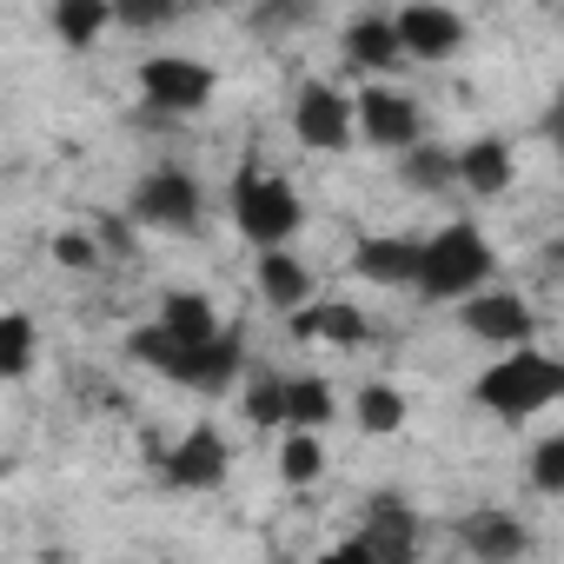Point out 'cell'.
<instances>
[{"mask_svg": "<svg viewBox=\"0 0 564 564\" xmlns=\"http://www.w3.org/2000/svg\"><path fill=\"white\" fill-rule=\"evenodd\" d=\"M319 564H372V551H366V538L352 531V538H346V544H333V551H326Z\"/></svg>", "mask_w": 564, "mask_h": 564, "instance_id": "f546056e", "label": "cell"}, {"mask_svg": "<svg viewBox=\"0 0 564 564\" xmlns=\"http://www.w3.org/2000/svg\"><path fill=\"white\" fill-rule=\"evenodd\" d=\"M346 61L359 74H386L405 61V41H399V14H352L346 21Z\"/></svg>", "mask_w": 564, "mask_h": 564, "instance_id": "9a60e30c", "label": "cell"}, {"mask_svg": "<svg viewBox=\"0 0 564 564\" xmlns=\"http://www.w3.org/2000/svg\"><path fill=\"white\" fill-rule=\"evenodd\" d=\"M471 399H478L491 419L524 425V419H538V412L564 405V359H551V352H538V346L505 352L498 366H485V372H478Z\"/></svg>", "mask_w": 564, "mask_h": 564, "instance_id": "3957f363", "label": "cell"}, {"mask_svg": "<svg viewBox=\"0 0 564 564\" xmlns=\"http://www.w3.org/2000/svg\"><path fill=\"white\" fill-rule=\"evenodd\" d=\"M352 107H359V140L366 147H379V153H412V147H425V113H419V100L412 94H399V87H366V94H352Z\"/></svg>", "mask_w": 564, "mask_h": 564, "instance_id": "ba28073f", "label": "cell"}, {"mask_svg": "<svg viewBox=\"0 0 564 564\" xmlns=\"http://www.w3.org/2000/svg\"><path fill=\"white\" fill-rule=\"evenodd\" d=\"M28 372H34V319L8 313V319H0V379L21 386Z\"/></svg>", "mask_w": 564, "mask_h": 564, "instance_id": "d4e9b609", "label": "cell"}, {"mask_svg": "<svg viewBox=\"0 0 564 564\" xmlns=\"http://www.w3.org/2000/svg\"><path fill=\"white\" fill-rule=\"evenodd\" d=\"M272 564H286V557H272Z\"/></svg>", "mask_w": 564, "mask_h": 564, "instance_id": "1f68e13d", "label": "cell"}, {"mask_svg": "<svg viewBox=\"0 0 564 564\" xmlns=\"http://www.w3.org/2000/svg\"><path fill=\"white\" fill-rule=\"evenodd\" d=\"M127 352H133L140 366H153L160 379H173V386H186V392H206V399L232 392V386H239V372H246V346H239V333H232V326H226L213 346L180 352V346L147 319V326H133V333H127Z\"/></svg>", "mask_w": 564, "mask_h": 564, "instance_id": "6da1fadb", "label": "cell"}, {"mask_svg": "<svg viewBox=\"0 0 564 564\" xmlns=\"http://www.w3.org/2000/svg\"><path fill=\"white\" fill-rule=\"evenodd\" d=\"M113 14H120V28H166L180 8H160V0H113Z\"/></svg>", "mask_w": 564, "mask_h": 564, "instance_id": "83f0119b", "label": "cell"}, {"mask_svg": "<svg viewBox=\"0 0 564 564\" xmlns=\"http://www.w3.org/2000/svg\"><path fill=\"white\" fill-rule=\"evenodd\" d=\"M399 180H405L412 193H445V186H458V153L438 147V140H425V147H412V153L399 160Z\"/></svg>", "mask_w": 564, "mask_h": 564, "instance_id": "7402d4cb", "label": "cell"}, {"mask_svg": "<svg viewBox=\"0 0 564 564\" xmlns=\"http://www.w3.org/2000/svg\"><path fill=\"white\" fill-rule=\"evenodd\" d=\"M54 259L74 265V272H87V265H100V246H94L87 232H61V239H54Z\"/></svg>", "mask_w": 564, "mask_h": 564, "instance_id": "f1b7e54d", "label": "cell"}, {"mask_svg": "<svg viewBox=\"0 0 564 564\" xmlns=\"http://www.w3.org/2000/svg\"><path fill=\"white\" fill-rule=\"evenodd\" d=\"M372 564H419V511L399 498V491H379L366 505V524H359Z\"/></svg>", "mask_w": 564, "mask_h": 564, "instance_id": "7c38bea8", "label": "cell"}, {"mask_svg": "<svg viewBox=\"0 0 564 564\" xmlns=\"http://www.w3.org/2000/svg\"><path fill=\"white\" fill-rule=\"evenodd\" d=\"M339 419V399H333V379L319 372H286V432H319Z\"/></svg>", "mask_w": 564, "mask_h": 564, "instance_id": "ffe728a7", "label": "cell"}, {"mask_svg": "<svg viewBox=\"0 0 564 564\" xmlns=\"http://www.w3.org/2000/svg\"><path fill=\"white\" fill-rule=\"evenodd\" d=\"M419 259H425V239H399V232L352 246V272L372 279V286H419Z\"/></svg>", "mask_w": 564, "mask_h": 564, "instance_id": "5bb4252c", "label": "cell"}, {"mask_svg": "<svg viewBox=\"0 0 564 564\" xmlns=\"http://www.w3.org/2000/svg\"><path fill=\"white\" fill-rule=\"evenodd\" d=\"M293 339H326V346H366L372 339V326H366V313L359 306H346V300H319V306H306V313H293Z\"/></svg>", "mask_w": 564, "mask_h": 564, "instance_id": "ac0fdd59", "label": "cell"}, {"mask_svg": "<svg viewBox=\"0 0 564 564\" xmlns=\"http://www.w3.org/2000/svg\"><path fill=\"white\" fill-rule=\"evenodd\" d=\"M213 87H219V74L193 54H147L140 61V100L153 113H199L213 100Z\"/></svg>", "mask_w": 564, "mask_h": 564, "instance_id": "8992f818", "label": "cell"}, {"mask_svg": "<svg viewBox=\"0 0 564 564\" xmlns=\"http://www.w3.org/2000/svg\"><path fill=\"white\" fill-rule=\"evenodd\" d=\"M511 173H518V160H511L505 140H471V147H458V186H465V193L498 199V193L511 186Z\"/></svg>", "mask_w": 564, "mask_h": 564, "instance_id": "d6986e66", "label": "cell"}, {"mask_svg": "<svg viewBox=\"0 0 564 564\" xmlns=\"http://www.w3.org/2000/svg\"><path fill=\"white\" fill-rule=\"evenodd\" d=\"M206 213V193L186 166H153L140 173V186L127 193V219L133 226H160V232H193Z\"/></svg>", "mask_w": 564, "mask_h": 564, "instance_id": "5b68a950", "label": "cell"}, {"mask_svg": "<svg viewBox=\"0 0 564 564\" xmlns=\"http://www.w3.org/2000/svg\"><path fill=\"white\" fill-rule=\"evenodd\" d=\"M54 34L74 47V54H87L107 28H120V14H113V0H54Z\"/></svg>", "mask_w": 564, "mask_h": 564, "instance_id": "44dd1931", "label": "cell"}, {"mask_svg": "<svg viewBox=\"0 0 564 564\" xmlns=\"http://www.w3.org/2000/svg\"><path fill=\"white\" fill-rule=\"evenodd\" d=\"M544 140L551 147H564V87L551 94V107H544Z\"/></svg>", "mask_w": 564, "mask_h": 564, "instance_id": "4dcf8cb0", "label": "cell"}, {"mask_svg": "<svg viewBox=\"0 0 564 564\" xmlns=\"http://www.w3.org/2000/svg\"><path fill=\"white\" fill-rule=\"evenodd\" d=\"M246 419L265 432V425H279L286 432V372H252V386H246Z\"/></svg>", "mask_w": 564, "mask_h": 564, "instance_id": "484cf974", "label": "cell"}, {"mask_svg": "<svg viewBox=\"0 0 564 564\" xmlns=\"http://www.w3.org/2000/svg\"><path fill=\"white\" fill-rule=\"evenodd\" d=\"M452 538H458V551H465L471 564H518V557L531 551V531H524L505 505H478V511H465V518L452 524Z\"/></svg>", "mask_w": 564, "mask_h": 564, "instance_id": "8fae6325", "label": "cell"}, {"mask_svg": "<svg viewBox=\"0 0 564 564\" xmlns=\"http://www.w3.org/2000/svg\"><path fill=\"white\" fill-rule=\"evenodd\" d=\"M491 272H498V246H491L471 219H452V226H438V232L425 239L419 293H425V300H452V306H465V300L491 293Z\"/></svg>", "mask_w": 564, "mask_h": 564, "instance_id": "7a4b0ae2", "label": "cell"}, {"mask_svg": "<svg viewBox=\"0 0 564 564\" xmlns=\"http://www.w3.org/2000/svg\"><path fill=\"white\" fill-rule=\"evenodd\" d=\"M180 352H199V346H213L226 326H219V313H213V300H199V293H166L160 300V319H153Z\"/></svg>", "mask_w": 564, "mask_h": 564, "instance_id": "e0dca14e", "label": "cell"}, {"mask_svg": "<svg viewBox=\"0 0 564 564\" xmlns=\"http://www.w3.org/2000/svg\"><path fill=\"white\" fill-rule=\"evenodd\" d=\"M524 478H531V491H544V498H564V432H544V438L531 445V458H524Z\"/></svg>", "mask_w": 564, "mask_h": 564, "instance_id": "4316f807", "label": "cell"}, {"mask_svg": "<svg viewBox=\"0 0 564 564\" xmlns=\"http://www.w3.org/2000/svg\"><path fill=\"white\" fill-rule=\"evenodd\" d=\"M293 140L306 153H346L359 140V107L333 80H306L300 100H293Z\"/></svg>", "mask_w": 564, "mask_h": 564, "instance_id": "52a82bcc", "label": "cell"}, {"mask_svg": "<svg viewBox=\"0 0 564 564\" xmlns=\"http://www.w3.org/2000/svg\"><path fill=\"white\" fill-rule=\"evenodd\" d=\"M279 478H286L293 491L319 485L326 478V438L319 432H286V445H279Z\"/></svg>", "mask_w": 564, "mask_h": 564, "instance_id": "603a6c76", "label": "cell"}, {"mask_svg": "<svg viewBox=\"0 0 564 564\" xmlns=\"http://www.w3.org/2000/svg\"><path fill=\"white\" fill-rule=\"evenodd\" d=\"M458 326H465L471 339H485V346H505V352H524V346H531V333H538L531 306H524L518 293H505V286H491V293L465 300V306H458Z\"/></svg>", "mask_w": 564, "mask_h": 564, "instance_id": "30bf717a", "label": "cell"}, {"mask_svg": "<svg viewBox=\"0 0 564 564\" xmlns=\"http://www.w3.org/2000/svg\"><path fill=\"white\" fill-rule=\"evenodd\" d=\"M352 419H359V432H372V438H392V432L405 425V392L372 379V386L352 399Z\"/></svg>", "mask_w": 564, "mask_h": 564, "instance_id": "cb8c5ba5", "label": "cell"}, {"mask_svg": "<svg viewBox=\"0 0 564 564\" xmlns=\"http://www.w3.org/2000/svg\"><path fill=\"white\" fill-rule=\"evenodd\" d=\"M252 279H259L265 306H279V313H306V306H313V272H306V259L286 252V246H279V252H259Z\"/></svg>", "mask_w": 564, "mask_h": 564, "instance_id": "2e32d148", "label": "cell"}, {"mask_svg": "<svg viewBox=\"0 0 564 564\" xmlns=\"http://www.w3.org/2000/svg\"><path fill=\"white\" fill-rule=\"evenodd\" d=\"M399 41L405 61H452L465 47V14L438 8V0H412V8H399Z\"/></svg>", "mask_w": 564, "mask_h": 564, "instance_id": "4fadbf2b", "label": "cell"}, {"mask_svg": "<svg viewBox=\"0 0 564 564\" xmlns=\"http://www.w3.org/2000/svg\"><path fill=\"white\" fill-rule=\"evenodd\" d=\"M226 471H232V445L219 438V425H186L180 445H166L160 458V478L173 491H219Z\"/></svg>", "mask_w": 564, "mask_h": 564, "instance_id": "9c48e42d", "label": "cell"}, {"mask_svg": "<svg viewBox=\"0 0 564 564\" xmlns=\"http://www.w3.org/2000/svg\"><path fill=\"white\" fill-rule=\"evenodd\" d=\"M226 206H232V226H239L259 252H279V246L300 232V219H306V206H300L293 180H286V173H265L259 160H246V166L232 173Z\"/></svg>", "mask_w": 564, "mask_h": 564, "instance_id": "277c9868", "label": "cell"}]
</instances>
